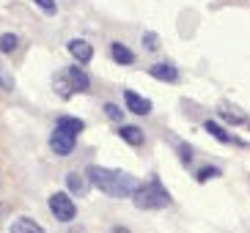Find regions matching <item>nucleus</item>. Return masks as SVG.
<instances>
[{
    "label": "nucleus",
    "instance_id": "nucleus-1",
    "mask_svg": "<svg viewBox=\"0 0 250 233\" xmlns=\"http://www.w3.org/2000/svg\"><path fill=\"white\" fill-rule=\"evenodd\" d=\"M88 184L99 187L104 195H110V197H129V195H135V190L140 187L132 173L99 168V165H91L88 168Z\"/></svg>",
    "mask_w": 250,
    "mask_h": 233
},
{
    "label": "nucleus",
    "instance_id": "nucleus-2",
    "mask_svg": "<svg viewBox=\"0 0 250 233\" xmlns=\"http://www.w3.org/2000/svg\"><path fill=\"white\" fill-rule=\"evenodd\" d=\"M132 197H135V206H138V209H143V212H157V209H165V206L170 203L168 190H165L157 178H151L148 184L138 187Z\"/></svg>",
    "mask_w": 250,
    "mask_h": 233
},
{
    "label": "nucleus",
    "instance_id": "nucleus-3",
    "mask_svg": "<svg viewBox=\"0 0 250 233\" xmlns=\"http://www.w3.org/2000/svg\"><path fill=\"white\" fill-rule=\"evenodd\" d=\"M50 212L55 214V219H61V222H72L74 214H77V206H74V200L66 192H55V195L50 197Z\"/></svg>",
    "mask_w": 250,
    "mask_h": 233
},
{
    "label": "nucleus",
    "instance_id": "nucleus-4",
    "mask_svg": "<svg viewBox=\"0 0 250 233\" xmlns=\"http://www.w3.org/2000/svg\"><path fill=\"white\" fill-rule=\"evenodd\" d=\"M74 140H77V135H72V132L55 126V132H52V137H50V146H52V151H55V154L66 156V154H72Z\"/></svg>",
    "mask_w": 250,
    "mask_h": 233
},
{
    "label": "nucleus",
    "instance_id": "nucleus-5",
    "mask_svg": "<svg viewBox=\"0 0 250 233\" xmlns=\"http://www.w3.org/2000/svg\"><path fill=\"white\" fill-rule=\"evenodd\" d=\"M124 102H126V110L135 113V116H148L151 113V102L143 99V96H138L135 91H124Z\"/></svg>",
    "mask_w": 250,
    "mask_h": 233
},
{
    "label": "nucleus",
    "instance_id": "nucleus-6",
    "mask_svg": "<svg viewBox=\"0 0 250 233\" xmlns=\"http://www.w3.org/2000/svg\"><path fill=\"white\" fill-rule=\"evenodd\" d=\"M69 52L77 58V63H88V60L94 58V47H91L88 41H83V39H72V41H69Z\"/></svg>",
    "mask_w": 250,
    "mask_h": 233
},
{
    "label": "nucleus",
    "instance_id": "nucleus-7",
    "mask_svg": "<svg viewBox=\"0 0 250 233\" xmlns=\"http://www.w3.org/2000/svg\"><path fill=\"white\" fill-rule=\"evenodd\" d=\"M148 74L154 77V80H165V82H176L179 80V72H176V66H170V63H157L148 69Z\"/></svg>",
    "mask_w": 250,
    "mask_h": 233
},
{
    "label": "nucleus",
    "instance_id": "nucleus-8",
    "mask_svg": "<svg viewBox=\"0 0 250 233\" xmlns=\"http://www.w3.org/2000/svg\"><path fill=\"white\" fill-rule=\"evenodd\" d=\"M217 113H220L223 121H231V124H245V121H248L242 110L236 107V104H228V102H223L220 107H217Z\"/></svg>",
    "mask_w": 250,
    "mask_h": 233
},
{
    "label": "nucleus",
    "instance_id": "nucleus-9",
    "mask_svg": "<svg viewBox=\"0 0 250 233\" xmlns=\"http://www.w3.org/2000/svg\"><path fill=\"white\" fill-rule=\"evenodd\" d=\"M11 233H44V228L39 225V222H33V219L28 217H20L11 222Z\"/></svg>",
    "mask_w": 250,
    "mask_h": 233
},
{
    "label": "nucleus",
    "instance_id": "nucleus-10",
    "mask_svg": "<svg viewBox=\"0 0 250 233\" xmlns=\"http://www.w3.org/2000/svg\"><path fill=\"white\" fill-rule=\"evenodd\" d=\"M66 77H69V82H72V91H88L91 80H88V74L83 72V69H69Z\"/></svg>",
    "mask_w": 250,
    "mask_h": 233
},
{
    "label": "nucleus",
    "instance_id": "nucleus-11",
    "mask_svg": "<svg viewBox=\"0 0 250 233\" xmlns=\"http://www.w3.org/2000/svg\"><path fill=\"white\" fill-rule=\"evenodd\" d=\"M110 55H113V60H118V63H135V55L129 50H126L121 41H116V44H110Z\"/></svg>",
    "mask_w": 250,
    "mask_h": 233
},
{
    "label": "nucleus",
    "instance_id": "nucleus-12",
    "mask_svg": "<svg viewBox=\"0 0 250 233\" xmlns=\"http://www.w3.org/2000/svg\"><path fill=\"white\" fill-rule=\"evenodd\" d=\"M118 135H121V140L129 143V146H140V143H143V132H140L138 126H121Z\"/></svg>",
    "mask_w": 250,
    "mask_h": 233
},
{
    "label": "nucleus",
    "instance_id": "nucleus-13",
    "mask_svg": "<svg viewBox=\"0 0 250 233\" xmlns=\"http://www.w3.org/2000/svg\"><path fill=\"white\" fill-rule=\"evenodd\" d=\"M66 184H69V192H74V195H85V192H88V181L77 173H69Z\"/></svg>",
    "mask_w": 250,
    "mask_h": 233
},
{
    "label": "nucleus",
    "instance_id": "nucleus-14",
    "mask_svg": "<svg viewBox=\"0 0 250 233\" xmlns=\"http://www.w3.org/2000/svg\"><path fill=\"white\" fill-rule=\"evenodd\" d=\"M55 91H58V96L61 99H69L72 96V82H69V77H66V72H61V74H55Z\"/></svg>",
    "mask_w": 250,
    "mask_h": 233
},
{
    "label": "nucleus",
    "instance_id": "nucleus-15",
    "mask_svg": "<svg viewBox=\"0 0 250 233\" xmlns=\"http://www.w3.org/2000/svg\"><path fill=\"white\" fill-rule=\"evenodd\" d=\"M55 126H61V129H66V132H72V135H80V132H83V121H80V118H69V116L58 118V124H55Z\"/></svg>",
    "mask_w": 250,
    "mask_h": 233
},
{
    "label": "nucleus",
    "instance_id": "nucleus-16",
    "mask_svg": "<svg viewBox=\"0 0 250 233\" xmlns=\"http://www.w3.org/2000/svg\"><path fill=\"white\" fill-rule=\"evenodd\" d=\"M17 44H20V39H17L14 33H3V36H0V52H14Z\"/></svg>",
    "mask_w": 250,
    "mask_h": 233
},
{
    "label": "nucleus",
    "instance_id": "nucleus-17",
    "mask_svg": "<svg viewBox=\"0 0 250 233\" xmlns=\"http://www.w3.org/2000/svg\"><path fill=\"white\" fill-rule=\"evenodd\" d=\"M206 132H209V135H214L220 143H231V137H228V135H226V132H223L217 124H214V121H206Z\"/></svg>",
    "mask_w": 250,
    "mask_h": 233
},
{
    "label": "nucleus",
    "instance_id": "nucleus-18",
    "mask_svg": "<svg viewBox=\"0 0 250 233\" xmlns=\"http://www.w3.org/2000/svg\"><path fill=\"white\" fill-rule=\"evenodd\" d=\"M0 88L3 91H14V77L11 74H6V69L0 66Z\"/></svg>",
    "mask_w": 250,
    "mask_h": 233
},
{
    "label": "nucleus",
    "instance_id": "nucleus-19",
    "mask_svg": "<svg viewBox=\"0 0 250 233\" xmlns=\"http://www.w3.org/2000/svg\"><path fill=\"white\" fill-rule=\"evenodd\" d=\"M157 44H160V39H157V33H143V47H146L148 52L160 50V47H157Z\"/></svg>",
    "mask_w": 250,
    "mask_h": 233
},
{
    "label": "nucleus",
    "instance_id": "nucleus-20",
    "mask_svg": "<svg viewBox=\"0 0 250 233\" xmlns=\"http://www.w3.org/2000/svg\"><path fill=\"white\" fill-rule=\"evenodd\" d=\"M104 113H107V118H110V121H121V118H124V113H121L116 104H104Z\"/></svg>",
    "mask_w": 250,
    "mask_h": 233
},
{
    "label": "nucleus",
    "instance_id": "nucleus-21",
    "mask_svg": "<svg viewBox=\"0 0 250 233\" xmlns=\"http://www.w3.org/2000/svg\"><path fill=\"white\" fill-rule=\"evenodd\" d=\"M33 3H39V8H44L47 14H55V0H33Z\"/></svg>",
    "mask_w": 250,
    "mask_h": 233
},
{
    "label": "nucleus",
    "instance_id": "nucleus-22",
    "mask_svg": "<svg viewBox=\"0 0 250 233\" xmlns=\"http://www.w3.org/2000/svg\"><path fill=\"white\" fill-rule=\"evenodd\" d=\"M217 173H220L217 168H204V170L198 173V178H201V181H209V178H212V175H217Z\"/></svg>",
    "mask_w": 250,
    "mask_h": 233
},
{
    "label": "nucleus",
    "instance_id": "nucleus-23",
    "mask_svg": "<svg viewBox=\"0 0 250 233\" xmlns=\"http://www.w3.org/2000/svg\"><path fill=\"white\" fill-rule=\"evenodd\" d=\"M110 233H129V231H126V228H113Z\"/></svg>",
    "mask_w": 250,
    "mask_h": 233
}]
</instances>
